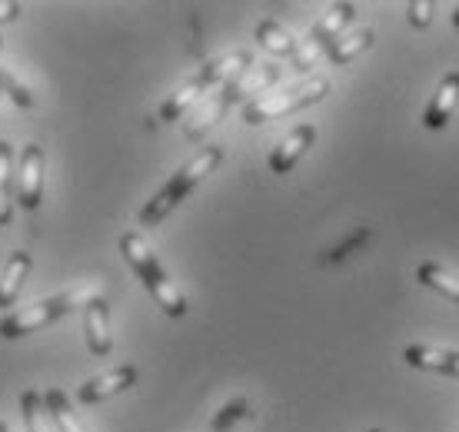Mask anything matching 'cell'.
Returning <instances> with one entry per match:
<instances>
[{
  "instance_id": "1",
  "label": "cell",
  "mask_w": 459,
  "mask_h": 432,
  "mask_svg": "<svg viewBox=\"0 0 459 432\" xmlns=\"http://www.w3.org/2000/svg\"><path fill=\"white\" fill-rule=\"evenodd\" d=\"M250 67H253L250 50H233V54H223V57L204 64L194 77L186 80L184 87H177V91L167 97V103H163L160 114H157V124H177L194 103H200L207 93L223 91L230 80H237L243 70H250Z\"/></svg>"
},
{
  "instance_id": "2",
  "label": "cell",
  "mask_w": 459,
  "mask_h": 432,
  "mask_svg": "<svg viewBox=\"0 0 459 432\" xmlns=\"http://www.w3.org/2000/svg\"><path fill=\"white\" fill-rule=\"evenodd\" d=\"M220 160H223V150L220 147H204L194 160H186L184 167L173 173L170 180L163 183L160 190L143 203V210H140V216H137L140 227H160L163 220H167L177 206L184 203L186 196L194 194L196 186L207 180L210 173L217 170Z\"/></svg>"
},
{
  "instance_id": "3",
  "label": "cell",
  "mask_w": 459,
  "mask_h": 432,
  "mask_svg": "<svg viewBox=\"0 0 459 432\" xmlns=\"http://www.w3.org/2000/svg\"><path fill=\"white\" fill-rule=\"evenodd\" d=\"M120 253H124V260L130 263V270L140 276V283L147 286V293L157 299V307H160L167 316H173V319L186 316V296L180 293V286L167 276V270H163L160 260H157V253L150 250V243L140 237L137 229H126L124 237H120Z\"/></svg>"
},
{
  "instance_id": "4",
  "label": "cell",
  "mask_w": 459,
  "mask_h": 432,
  "mask_svg": "<svg viewBox=\"0 0 459 432\" xmlns=\"http://www.w3.org/2000/svg\"><path fill=\"white\" fill-rule=\"evenodd\" d=\"M93 296H100V289H97V283H87V286H77V289H67V293L60 296H50V299H40L34 307L13 309L11 316L0 319V336L4 340H21L27 333L44 330L50 323H57L60 316L74 313L77 307H87Z\"/></svg>"
},
{
  "instance_id": "5",
  "label": "cell",
  "mask_w": 459,
  "mask_h": 432,
  "mask_svg": "<svg viewBox=\"0 0 459 432\" xmlns=\"http://www.w3.org/2000/svg\"><path fill=\"white\" fill-rule=\"evenodd\" d=\"M330 93V80L326 77H310L297 83V87H287V91H276V93H264L243 107V124L260 126L266 120H280L287 114H297L303 107H313L320 103L323 97Z\"/></svg>"
},
{
  "instance_id": "6",
  "label": "cell",
  "mask_w": 459,
  "mask_h": 432,
  "mask_svg": "<svg viewBox=\"0 0 459 432\" xmlns=\"http://www.w3.org/2000/svg\"><path fill=\"white\" fill-rule=\"evenodd\" d=\"M353 17H356V4H330L326 13L313 23L307 40H299V50L293 54V70L297 73H310L326 57V50L343 37V30L353 23Z\"/></svg>"
},
{
  "instance_id": "7",
  "label": "cell",
  "mask_w": 459,
  "mask_h": 432,
  "mask_svg": "<svg viewBox=\"0 0 459 432\" xmlns=\"http://www.w3.org/2000/svg\"><path fill=\"white\" fill-rule=\"evenodd\" d=\"M13 186H17V203L23 210H37L44 200V150L37 143H27L21 150L17 170H13Z\"/></svg>"
},
{
  "instance_id": "8",
  "label": "cell",
  "mask_w": 459,
  "mask_h": 432,
  "mask_svg": "<svg viewBox=\"0 0 459 432\" xmlns=\"http://www.w3.org/2000/svg\"><path fill=\"white\" fill-rule=\"evenodd\" d=\"M137 383V366H114L110 373H100L93 376V379H87L81 389H77V402L81 406H97V402H104V399H114L120 396V393H126V389Z\"/></svg>"
},
{
  "instance_id": "9",
  "label": "cell",
  "mask_w": 459,
  "mask_h": 432,
  "mask_svg": "<svg viewBox=\"0 0 459 432\" xmlns=\"http://www.w3.org/2000/svg\"><path fill=\"white\" fill-rule=\"evenodd\" d=\"M403 359H406V366H416V369H429V373H443L459 379V350H449V346L413 342V346L403 350Z\"/></svg>"
},
{
  "instance_id": "10",
  "label": "cell",
  "mask_w": 459,
  "mask_h": 432,
  "mask_svg": "<svg viewBox=\"0 0 459 432\" xmlns=\"http://www.w3.org/2000/svg\"><path fill=\"white\" fill-rule=\"evenodd\" d=\"M83 330H87V346L93 356H107L114 350V333H110V307L104 296H93L83 307Z\"/></svg>"
},
{
  "instance_id": "11",
  "label": "cell",
  "mask_w": 459,
  "mask_h": 432,
  "mask_svg": "<svg viewBox=\"0 0 459 432\" xmlns=\"http://www.w3.org/2000/svg\"><path fill=\"white\" fill-rule=\"evenodd\" d=\"M313 140H316V126L313 124H299L297 130H290L287 137L280 140V147H273V153H270V170L290 173L299 163V157L313 147Z\"/></svg>"
},
{
  "instance_id": "12",
  "label": "cell",
  "mask_w": 459,
  "mask_h": 432,
  "mask_svg": "<svg viewBox=\"0 0 459 432\" xmlns=\"http://www.w3.org/2000/svg\"><path fill=\"white\" fill-rule=\"evenodd\" d=\"M456 103H459V70H449L446 77L439 80L437 93H433V100L426 107L423 114L426 130H443L449 124L453 110H456Z\"/></svg>"
},
{
  "instance_id": "13",
  "label": "cell",
  "mask_w": 459,
  "mask_h": 432,
  "mask_svg": "<svg viewBox=\"0 0 459 432\" xmlns=\"http://www.w3.org/2000/svg\"><path fill=\"white\" fill-rule=\"evenodd\" d=\"M30 276V253L17 250L4 266V276H0V309H11L17 303V296L23 293V283Z\"/></svg>"
},
{
  "instance_id": "14",
  "label": "cell",
  "mask_w": 459,
  "mask_h": 432,
  "mask_svg": "<svg viewBox=\"0 0 459 432\" xmlns=\"http://www.w3.org/2000/svg\"><path fill=\"white\" fill-rule=\"evenodd\" d=\"M276 80H280V64H260V67L243 70L237 80H230V87H233L237 103H240V100H247L250 93H260V97H264Z\"/></svg>"
},
{
  "instance_id": "15",
  "label": "cell",
  "mask_w": 459,
  "mask_h": 432,
  "mask_svg": "<svg viewBox=\"0 0 459 432\" xmlns=\"http://www.w3.org/2000/svg\"><path fill=\"white\" fill-rule=\"evenodd\" d=\"M256 40L264 50H270L273 57H293L299 50V40L290 34L280 21H260L256 23Z\"/></svg>"
},
{
  "instance_id": "16",
  "label": "cell",
  "mask_w": 459,
  "mask_h": 432,
  "mask_svg": "<svg viewBox=\"0 0 459 432\" xmlns=\"http://www.w3.org/2000/svg\"><path fill=\"white\" fill-rule=\"evenodd\" d=\"M373 40H377V34H373L369 27H359V30H353V34L340 37V40H336V44L326 50V57H330V64L343 67V64L356 60L359 54H367L369 47H373Z\"/></svg>"
},
{
  "instance_id": "17",
  "label": "cell",
  "mask_w": 459,
  "mask_h": 432,
  "mask_svg": "<svg viewBox=\"0 0 459 432\" xmlns=\"http://www.w3.org/2000/svg\"><path fill=\"white\" fill-rule=\"evenodd\" d=\"M416 276H420L423 286H429V289L443 293L446 299L459 303V273H453L449 266H443V263H423V266L416 270Z\"/></svg>"
},
{
  "instance_id": "18",
  "label": "cell",
  "mask_w": 459,
  "mask_h": 432,
  "mask_svg": "<svg viewBox=\"0 0 459 432\" xmlns=\"http://www.w3.org/2000/svg\"><path fill=\"white\" fill-rule=\"evenodd\" d=\"M13 220V150L0 140V227Z\"/></svg>"
},
{
  "instance_id": "19",
  "label": "cell",
  "mask_w": 459,
  "mask_h": 432,
  "mask_svg": "<svg viewBox=\"0 0 459 432\" xmlns=\"http://www.w3.org/2000/svg\"><path fill=\"white\" fill-rule=\"evenodd\" d=\"M44 406H47V412H50V422H54L57 432H83L77 416H74V402H70V396L64 389L44 393Z\"/></svg>"
},
{
  "instance_id": "20",
  "label": "cell",
  "mask_w": 459,
  "mask_h": 432,
  "mask_svg": "<svg viewBox=\"0 0 459 432\" xmlns=\"http://www.w3.org/2000/svg\"><path fill=\"white\" fill-rule=\"evenodd\" d=\"M21 412H23V422H27V432H57L54 422H50V412L44 406V393L27 389L21 396Z\"/></svg>"
},
{
  "instance_id": "21",
  "label": "cell",
  "mask_w": 459,
  "mask_h": 432,
  "mask_svg": "<svg viewBox=\"0 0 459 432\" xmlns=\"http://www.w3.org/2000/svg\"><path fill=\"white\" fill-rule=\"evenodd\" d=\"M0 91L7 93L17 107H23V110H27V107H34V93L27 91V83L17 77V70H11V67L0 70Z\"/></svg>"
},
{
  "instance_id": "22",
  "label": "cell",
  "mask_w": 459,
  "mask_h": 432,
  "mask_svg": "<svg viewBox=\"0 0 459 432\" xmlns=\"http://www.w3.org/2000/svg\"><path fill=\"white\" fill-rule=\"evenodd\" d=\"M247 416H250V406H247V399H233V402H227V406H223V410L213 416L210 429H213V432H230L240 419H247Z\"/></svg>"
},
{
  "instance_id": "23",
  "label": "cell",
  "mask_w": 459,
  "mask_h": 432,
  "mask_svg": "<svg viewBox=\"0 0 459 432\" xmlns=\"http://www.w3.org/2000/svg\"><path fill=\"white\" fill-rule=\"evenodd\" d=\"M433 13H437V4L433 0H410L406 4V21L413 23L416 30H423L433 23Z\"/></svg>"
},
{
  "instance_id": "24",
  "label": "cell",
  "mask_w": 459,
  "mask_h": 432,
  "mask_svg": "<svg viewBox=\"0 0 459 432\" xmlns=\"http://www.w3.org/2000/svg\"><path fill=\"white\" fill-rule=\"evenodd\" d=\"M367 239H369V229H359L356 237H350L346 243H340V246L326 256V263H336V260H343V256H350V250H356V246H359V243H367Z\"/></svg>"
},
{
  "instance_id": "25",
  "label": "cell",
  "mask_w": 459,
  "mask_h": 432,
  "mask_svg": "<svg viewBox=\"0 0 459 432\" xmlns=\"http://www.w3.org/2000/svg\"><path fill=\"white\" fill-rule=\"evenodd\" d=\"M21 17V4H13V0H0V23H13Z\"/></svg>"
},
{
  "instance_id": "26",
  "label": "cell",
  "mask_w": 459,
  "mask_h": 432,
  "mask_svg": "<svg viewBox=\"0 0 459 432\" xmlns=\"http://www.w3.org/2000/svg\"><path fill=\"white\" fill-rule=\"evenodd\" d=\"M453 27L459 30V4H456V11H453Z\"/></svg>"
},
{
  "instance_id": "27",
  "label": "cell",
  "mask_w": 459,
  "mask_h": 432,
  "mask_svg": "<svg viewBox=\"0 0 459 432\" xmlns=\"http://www.w3.org/2000/svg\"><path fill=\"white\" fill-rule=\"evenodd\" d=\"M0 432H7V422H4V419H0Z\"/></svg>"
},
{
  "instance_id": "28",
  "label": "cell",
  "mask_w": 459,
  "mask_h": 432,
  "mask_svg": "<svg viewBox=\"0 0 459 432\" xmlns=\"http://www.w3.org/2000/svg\"><path fill=\"white\" fill-rule=\"evenodd\" d=\"M369 432H379V429H369Z\"/></svg>"
},
{
  "instance_id": "29",
  "label": "cell",
  "mask_w": 459,
  "mask_h": 432,
  "mask_svg": "<svg viewBox=\"0 0 459 432\" xmlns=\"http://www.w3.org/2000/svg\"><path fill=\"white\" fill-rule=\"evenodd\" d=\"M0 47H4V40H0Z\"/></svg>"
},
{
  "instance_id": "30",
  "label": "cell",
  "mask_w": 459,
  "mask_h": 432,
  "mask_svg": "<svg viewBox=\"0 0 459 432\" xmlns=\"http://www.w3.org/2000/svg\"><path fill=\"white\" fill-rule=\"evenodd\" d=\"M0 93H4V91H0Z\"/></svg>"
}]
</instances>
